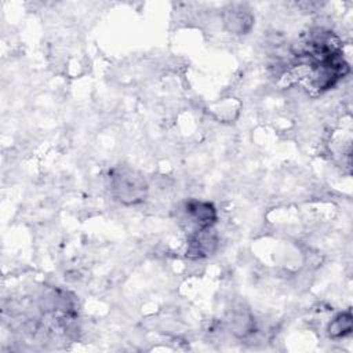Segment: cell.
I'll use <instances>...</instances> for the list:
<instances>
[{
    "label": "cell",
    "mask_w": 353,
    "mask_h": 353,
    "mask_svg": "<svg viewBox=\"0 0 353 353\" xmlns=\"http://www.w3.org/2000/svg\"><path fill=\"white\" fill-rule=\"evenodd\" d=\"M110 188L113 194L125 204L142 201L148 192V185L138 172L131 168H119L112 172Z\"/></svg>",
    "instance_id": "6da1fadb"
},
{
    "label": "cell",
    "mask_w": 353,
    "mask_h": 353,
    "mask_svg": "<svg viewBox=\"0 0 353 353\" xmlns=\"http://www.w3.org/2000/svg\"><path fill=\"white\" fill-rule=\"evenodd\" d=\"M183 215L186 222L196 226V230L212 228L216 222V210L212 203L189 200L183 204Z\"/></svg>",
    "instance_id": "7a4b0ae2"
},
{
    "label": "cell",
    "mask_w": 353,
    "mask_h": 353,
    "mask_svg": "<svg viewBox=\"0 0 353 353\" xmlns=\"http://www.w3.org/2000/svg\"><path fill=\"white\" fill-rule=\"evenodd\" d=\"M252 18L248 12V10H244L243 7H232L225 14V23L230 32L234 33H244L251 28Z\"/></svg>",
    "instance_id": "3957f363"
},
{
    "label": "cell",
    "mask_w": 353,
    "mask_h": 353,
    "mask_svg": "<svg viewBox=\"0 0 353 353\" xmlns=\"http://www.w3.org/2000/svg\"><path fill=\"white\" fill-rule=\"evenodd\" d=\"M352 332V313L350 310L339 313L328 325V335L331 338H343Z\"/></svg>",
    "instance_id": "277c9868"
}]
</instances>
